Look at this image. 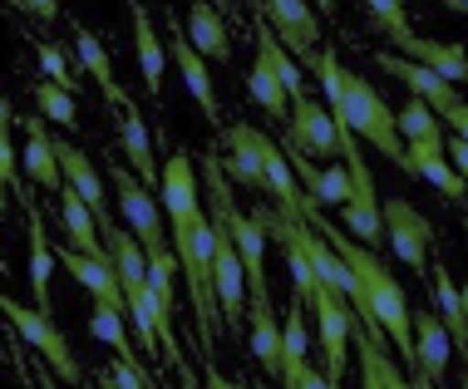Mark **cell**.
<instances>
[{
    "label": "cell",
    "instance_id": "1",
    "mask_svg": "<svg viewBox=\"0 0 468 389\" xmlns=\"http://www.w3.org/2000/svg\"><path fill=\"white\" fill-rule=\"evenodd\" d=\"M311 227L335 247L340 261H346L350 271H356V300H350V310L365 321V331H370L375 341H389L404 360H410V370H414V310H410V300H404L399 276L385 267V257H379L375 247L346 237V227L325 222L321 212L311 217Z\"/></svg>",
    "mask_w": 468,
    "mask_h": 389
},
{
    "label": "cell",
    "instance_id": "2",
    "mask_svg": "<svg viewBox=\"0 0 468 389\" xmlns=\"http://www.w3.org/2000/svg\"><path fill=\"white\" fill-rule=\"evenodd\" d=\"M306 65L315 69V79L325 84V109L335 114L340 129H350L356 138H370V143L379 148V158H389L399 173H410V178H414L410 143L399 138V114L385 104V99H379L375 84H370V79H360L356 69L340 65L335 49H315Z\"/></svg>",
    "mask_w": 468,
    "mask_h": 389
},
{
    "label": "cell",
    "instance_id": "3",
    "mask_svg": "<svg viewBox=\"0 0 468 389\" xmlns=\"http://www.w3.org/2000/svg\"><path fill=\"white\" fill-rule=\"evenodd\" d=\"M0 310H5L10 331H16L20 341L30 345L35 355H40L45 365L55 370L65 384H80V380H84L80 360H74V350H69V341H65V331L55 325V316H49V310H40V306L30 310V306H20L16 296H5V300H0Z\"/></svg>",
    "mask_w": 468,
    "mask_h": 389
},
{
    "label": "cell",
    "instance_id": "4",
    "mask_svg": "<svg viewBox=\"0 0 468 389\" xmlns=\"http://www.w3.org/2000/svg\"><path fill=\"white\" fill-rule=\"evenodd\" d=\"M109 183H113V193H119V212L129 217V232L144 242V252L148 257L173 252L168 232H163V217H158V203L148 197V183L138 178V173H129V168H109Z\"/></svg>",
    "mask_w": 468,
    "mask_h": 389
},
{
    "label": "cell",
    "instance_id": "5",
    "mask_svg": "<svg viewBox=\"0 0 468 389\" xmlns=\"http://www.w3.org/2000/svg\"><path fill=\"white\" fill-rule=\"evenodd\" d=\"M379 212H385V237L395 247V257L424 281V271H434V261H429V237H434L429 217L414 203H404V197H385Z\"/></svg>",
    "mask_w": 468,
    "mask_h": 389
},
{
    "label": "cell",
    "instance_id": "6",
    "mask_svg": "<svg viewBox=\"0 0 468 389\" xmlns=\"http://www.w3.org/2000/svg\"><path fill=\"white\" fill-rule=\"evenodd\" d=\"M453 355V335L439 310H414V389H439L449 374Z\"/></svg>",
    "mask_w": 468,
    "mask_h": 389
},
{
    "label": "cell",
    "instance_id": "7",
    "mask_svg": "<svg viewBox=\"0 0 468 389\" xmlns=\"http://www.w3.org/2000/svg\"><path fill=\"white\" fill-rule=\"evenodd\" d=\"M271 148L276 143L257 129V123H232V129H227V158H222L227 178L251 187V193H267V158H271Z\"/></svg>",
    "mask_w": 468,
    "mask_h": 389
},
{
    "label": "cell",
    "instance_id": "8",
    "mask_svg": "<svg viewBox=\"0 0 468 389\" xmlns=\"http://www.w3.org/2000/svg\"><path fill=\"white\" fill-rule=\"evenodd\" d=\"M315 316H321V345H325V380H331L340 389V380H346V345H350V331H356V316L346 310V296H335L331 286H315L311 296Z\"/></svg>",
    "mask_w": 468,
    "mask_h": 389
},
{
    "label": "cell",
    "instance_id": "9",
    "mask_svg": "<svg viewBox=\"0 0 468 389\" xmlns=\"http://www.w3.org/2000/svg\"><path fill=\"white\" fill-rule=\"evenodd\" d=\"M218 310H222V325L227 335H237L247 325V310H251V291H247V267L237 257V242L227 232H218Z\"/></svg>",
    "mask_w": 468,
    "mask_h": 389
},
{
    "label": "cell",
    "instance_id": "10",
    "mask_svg": "<svg viewBox=\"0 0 468 389\" xmlns=\"http://www.w3.org/2000/svg\"><path fill=\"white\" fill-rule=\"evenodd\" d=\"M286 158H291V168H296V178H301V187L321 203V212L325 207H346L350 197H356V178H350V168H346V158L340 163H325V168H315V163L306 158V148H296L286 138Z\"/></svg>",
    "mask_w": 468,
    "mask_h": 389
},
{
    "label": "cell",
    "instance_id": "11",
    "mask_svg": "<svg viewBox=\"0 0 468 389\" xmlns=\"http://www.w3.org/2000/svg\"><path fill=\"white\" fill-rule=\"evenodd\" d=\"M375 65L385 69L389 79H404V84H410V99H424V104L439 109V114H449V109L459 104V84H449L444 74H434L429 65H420V59H410V55H385V49H379Z\"/></svg>",
    "mask_w": 468,
    "mask_h": 389
},
{
    "label": "cell",
    "instance_id": "12",
    "mask_svg": "<svg viewBox=\"0 0 468 389\" xmlns=\"http://www.w3.org/2000/svg\"><path fill=\"white\" fill-rule=\"evenodd\" d=\"M286 138H291L296 148H306L311 158H340V123H335L331 109H321L311 94L291 104V129H286Z\"/></svg>",
    "mask_w": 468,
    "mask_h": 389
},
{
    "label": "cell",
    "instance_id": "13",
    "mask_svg": "<svg viewBox=\"0 0 468 389\" xmlns=\"http://www.w3.org/2000/svg\"><path fill=\"white\" fill-rule=\"evenodd\" d=\"M261 10H267V25L276 30L282 45H291L301 59L315 55V45H321V16H315V5H306V0H261Z\"/></svg>",
    "mask_w": 468,
    "mask_h": 389
},
{
    "label": "cell",
    "instance_id": "14",
    "mask_svg": "<svg viewBox=\"0 0 468 389\" xmlns=\"http://www.w3.org/2000/svg\"><path fill=\"white\" fill-rule=\"evenodd\" d=\"M20 133H25V148H20V163L25 173H30L35 187H45V193H65V168H59V148L55 138L45 133V119H16Z\"/></svg>",
    "mask_w": 468,
    "mask_h": 389
},
{
    "label": "cell",
    "instance_id": "15",
    "mask_svg": "<svg viewBox=\"0 0 468 389\" xmlns=\"http://www.w3.org/2000/svg\"><path fill=\"white\" fill-rule=\"evenodd\" d=\"M59 222H65V237L74 247V252H84V257H94V261H104V267H113V252H109V242H104V227H99V217H94V207L84 203L74 187H65L59 193Z\"/></svg>",
    "mask_w": 468,
    "mask_h": 389
},
{
    "label": "cell",
    "instance_id": "16",
    "mask_svg": "<svg viewBox=\"0 0 468 389\" xmlns=\"http://www.w3.org/2000/svg\"><path fill=\"white\" fill-rule=\"evenodd\" d=\"M173 65H178L183 74V84H187V94H193V104L202 109V119H212L218 123L222 119V109H218V89H212V74H207V59L197 55V45L183 35V25L173 20Z\"/></svg>",
    "mask_w": 468,
    "mask_h": 389
},
{
    "label": "cell",
    "instance_id": "17",
    "mask_svg": "<svg viewBox=\"0 0 468 389\" xmlns=\"http://www.w3.org/2000/svg\"><path fill=\"white\" fill-rule=\"evenodd\" d=\"M55 148H59V168H65V183L94 207L99 227L109 232L113 222H109V203H104V178H99V168L90 163V153H84V148H74L69 138H55Z\"/></svg>",
    "mask_w": 468,
    "mask_h": 389
},
{
    "label": "cell",
    "instance_id": "18",
    "mask_svg": "<svg viewBox=\"0 0 468 389\" xmlns=\"http://www.w3.org/2000/svg\"><path fill=\"white\" fill-rule=\"evenodd\" d=\"M59 267H65L74 281L99 300V306H123V310H129V296H123V281H119V271H113V267H104V261H94L84 252H74V247H59Z\"/></svg>",
    "mask_w": 468,
    "mask_h": 389
},
{
    "label": "cell",
    "instance_id": "19",
    "mask_svg": "<svg viewBox=\"0 0 468 389\" xmlns=\"http://www.w3.org/2000/svg\"><path fill=\"white\" fill-rule=\"evenodd\" d=\"M399 138L410 143V163L439 158L444 153V119H439V109H429L424 99H410L399 109Z\"/></svg>",
    "mask_w": 468,
    "mask_h": 389
},
{
    "label": "cell",
    "instance_id": "20",
    "mask_svg": "<svg viewBox=\"0 0 468 389\" xmlns=\"http://www.w3.org/2000/svg\"><path fill=\"white\" fill-rule=\"evenodd\" d=\"M187 40H193L197 55L212 59V65H227V59H232V40H227V25H222L212 0H193V5H187Z\"/></svg>",
    "mask_w": 468,
    "mask_h": 389
},
{
    "label": "cell",
    "instance_id": "21",
    "mask_svg": "<svg viewBox=\"0 0 468 389\" xmlns=\"http://www.w3.org/2000/svg\"><path fill=\"white\" fill-rule=\"evenodd\" d=\"M399 55H410V59H420V65H429L434 74H444L449 84H468V55H463V45H449V40H424L420 30L410 35L404 45H395Z\"/></svg>",
    "mask_w": 468,
    "mask_h": 389
},
{
    "label": "cell",
    "instance_id": "22",
    "mask_svg": "<svg viewBox=\"0 0 468 389\" xmlns=\"http://www.w3.org/2000/svg\"><path fill=\"white\" fill-rule=\"evenodd\" d=\"M247 89H251V99H257L261 109H267L271 123H291V94H286L282 74H276V59H271L261 45H257V59H251Z\"/></svg>",
    "mask_w": 468,
    "mask_h": 389
},
{
    "label": "cell",
    "instance_id": "23",
    "mask_svg": "<svg viewBox=\"0 0 468 389\" xmlns=\"http://www.w3.org/2000/svg\"><path fill=\"white\" fill-rule=\"evenodd\" d=\"M133 40H138V69H144V84H148V99H163V69H168V55H163V40L148 20V5L133 0Z\"/></svg>",
    "mask_w": 468,
    "mask_h": 389
},
{
    "label": "cell",
    "instance_id": "24",
    "mask_svg": "<svg viewBox=\"0 0 468 389\" xmlns=\"http://www.w3.org/2000/svg\"><path fill=\"white\" fill-rule=\"evenodd\" d=\"M119 148H123V158H129V168H133L148 187H163V173H158V163H154V138H148V123H144V114H138L133 104H123Z\"/></svg>",
    "mask_w": 468,
    "mask_h": 389
},
{
    "label": "cell",
    "instance_id": "25",
    "mask_svg": "<svg viewBox=\"0 0 468 389\" xmlns=\"http://www.w3.org/2000/svg\"><path fill=\"white\" fill-rule=\"evenodd\" d=\"M251 321V355L261 360L267 380H282V350H286V316L276 310H247Z\"/></svg>",
    "mask_w": 468,
    "mask_h": 389
},
{
    "label": "cell",
    "instance_id": "26",
    "mask_svg": "<svg viewBox=\"0 0 468 389\" xmlns=\"http://www.w3.org/2000/svg\"><path fill=\"white\" fill-rule=\"evenodd\" d=\"M306 296H291V306H286V350H282V389H296L301 384V374H306Z\"/></svg>",
    "mask_w": 468,
    "mask_h": 389
},
{
    "label": "cell",
    "instance_id": "27",
    "mask_svg": "<svg viewBox=\"0 0 468 389\" xmlns=\"http://www.w3.org/2000/svg\"><path fill=\"white\" fill-rule=\"evenodd\" d=\"M30 217V291H35V306L40 310H55L49 306V276H55V252H49V232H45V217L40 207H25Z\"/></svg>",
    "mask_w": 468,
    "mask_h": 389
},
{
    "label": "cell",
    "instance_id": "28",
    "mask_svg": "<svg viewBox=\"0 0 468 389\" xmlns=\"http://www.w3.org/2000/svg\"><path fill=\"white\" fill-rule=\"evenodd\" d=\"M74 45H80V65L90 69V79H99V89H104L109 104H129V94L119 89V79H113V65H109V55H104V40L90 30V25H74Z\"/></svg>",
    "mask_w": 468,
    "mask_h": 389
},
{
    "label": "cell",
    "instance_id": "29",
    "mask_svg": "<svg viewBox=\"0 0 468 389\" xmlns=\"http://www.w3.org/2000/svg\"><path fill=\"white\" fill-rule=\"evenodd\" d=\"M429 281H434V306H439V316H444L449 325V335H453V345H468V325H463V291H459V281L449 276V267H439L434 261V271H429Z\"/></svg>",
    "mask_w": 468,
    "mask_h": 389
},
{
    "label": "cell",
    "instance_id": "30",
    "mask_svg": "<svg viewBox=\"0 0 468 389\" xmlns=\"http://www.w3.org/2000/svg\"><path fill=\"white\" fill-rule=\"evenodd\" d=\"M123 316H129L123 306H99V300H94L90 331H94V341L113 345V360H129V365H138V370H144V360L133 355V341H129V331H123Z\"/></svg>",
    "mask_w": 468,
    "mask_h": 389
},
{
    "label": "cell",
    "instance_id": "31",
    "mask_svg": "<svg viewBox=\"0 0 468 389\" xmlns=\"http://www.w3.org/2000/svg\"><path fill=\"white\" fill-rule=\"evenodd\" d=\"M350 341H356V355L365 360V365H375V374L385 380V389H414V380H404V374L395 370V360L385 355V341H375V335L365 331V321H356Z\"/></svg>",
    "mask_w": 468,
    "mask_h": 389
},
{
    "label": "cell",
    "instance_id": "32",
    "mask_svg": "<svg viewBox=\"0 0 468 389\" xmlns=\"http://www.w3.org/2000/svg\"><path fill=\"white\" fill-rule=\"evenodd\" d=\"M35 104H40V114L45 119H55L59 129H80V109H74V94L65 89V84H55V79H40L35 84Z\"/></svg>",
    "mask_w": 468,
    "mask_h": 389
},
{
    "label": "cell",
    "instance_id": "33",
    "mask_svg": "<svg viewBox=\"0 0 468 389\" xmlns=\"http://www.w3.org/2000/svg\"><path fill=\"white\" fill-rule=\"evenodd\" d=\"M414 178L434 183L444 197H453V203H463V197H468V178H463V173L449 163V153H439V158H420V163H414Z\"/></svg>",
    "mask_w": 468,
    "mask_h": 389
},
{
    "label": "cell",
    "instance_id": "34",
    "mask_svg": "<svg viewBox=\"0 0 468 389\" xmlns=\"http://www.w3.org/2000/svg\"><path fill=\"white\" fill-rule=\"evenodd\" d=\"M10 129H16V114L5 109V138H0V178H5V187H10V193H16L20 203L30 207L35 197H30V183L20 178V173H25V163H20V148L10 143Z\"/></svg>",
    "mask_w": 468,
    "mask_h": 389
},
{
    "label": "cell",
    "instance_id": "35",
    "mask_svg": "<svg viewBox=\"0 0 468 389\" xmlns=\"http://www.w3.org/2000/svg\"><path fill=\"white\" fill-rule=\"evenodd\" d=\"M370 5V16L375 25L389 35V45H404L414 35V25H410V0H365Z\"/></svg>",
    "mask_w": 468,
    "mask_h": 389
},
{
    "label": "cell",
    "instance_id": "36",
    "mask_svg": "<svg viewBox=\"0 0 468 389\" xmlns=\"http://www.w3.org/2000/svg\"><path fill=\"white\" fill-rule=\"evenodd\" d=\"M35 55H40V65H45V74H49V79H55V84H65L69 94L80 89V79H74V65L65 59V49H59V45L40 40V45H35Z\"/></svg>",
    "mask_w": 468,
    "mask_h": 389
},
{
    "label": "cell",
    "instance_id": "37",
    "mask_svg": "<svg viewBox=\"0 0 468 389\" xmlns=\"http://www.w3.org/2000/svg\"><path fill=\"white\" fill-rule=\"evenodd\" d=\"M444 153H449V163H453V168H459L463 178H468V143H463L459 133H449V138H444Z\"/></svg>",
    "mask_w": 468,
    "mask_h": 389
},
{
    "label": "cell",
    "instance_id": "38",
    "mask_svg": "<svg viewBox=\"0 0 468 389\" xmlns=\"http://www.w3.org/2000/svg\"><path fill=\"white\" fill-rule=\"evenodd\" d=\"M202 380H207V389H247V384H237V380H227V374L212 365V355H202Z\"/></svg>",
    "mask_w": 468,
    "mask_h": 389
},
{
    "label": "cell",
    "instance_id": "39",
    "mask_svg": "<svg viewBox=\"0 0 468 389\" xmlns=\"http://www.w3.org/2000/svg\"><path fill=\"white\" fill-rule=\"evenodd\" d=\"M439 119H449V129H453V133H459L463 143H468V99H459V104H453L449 114H439Z\"/></svg>",
    "mask_w": 468,
    "mask_h": 389
},
{
    "label": "cell",
    "instance_id": "40",
    "mask_svg": "<svg viewBox=\"0 0 468 389\" xmlns=\"http://www.w3.org/2000/svg\"><path fill=\"white\" fill-rule=\"evenodd\" d=\"M16 5H25L30 16H40V20H55L59 16V0H16Z\"/></svg>",
    "mask_w": 468,
    "mask_h": 389
},
{
    "label": "cell",
    "instance_id": "41",
    "mask_svg": "<svg viewBox=\"0 0 468 389\" xmlns=\"http://www.w3.org/2000/svg\"><path fill=\"white\" fill-rule=\"evenodd\" d=\"M296 389H335V384L325 380V370H311V365H306V374H301V384H296Z\"/></svg>",
    "mask_w": 468,
    "mask_h": 389
},
{
    "label": "cell",
    "instance_id": "42",
    "mask_svg": "<svg viewBox=\"0 0 468 389\" xmlns=\"http://www.w3.org/2000/svg\"><path fill=\"white\" fill-rule=\"evenodd\" d=\"M30 374H35V384H40V389H65V380H49V365H45V360H40V365L30 360Z\"/></svg>",
    "mask_w": 468,
    "mask_h": 389
},
{
    "label": "cell",
    "instance_id": "43",
    "mask_svg": "<svg viewBox=\"0 0 468 389\" xmlns=\"http://www.w3.org/2000/svg\"><path fill=\"white\" fill-rule=\"evenodd\" d=\"M360 389H385V380H379V374H375V365H365V360H360Z\"/></svg>",
    "mask_w": 468,
    "mask_h": 389
},
{
    "label": "cell",
    "instance_id": "44",
    "mask_svg": "<svg viewBox=\"0 0 468 389\" xmlns=\"http://www.w3.org/2000/svg\"><path fill=\"white\" fill-rule=\"evenodd\" d=\"M99 389H123V384H119V380H113V374H109V370H99Z\"/></svg>",
    "mask_w": 468,
    "mask_h": 389
},
{
    "label": "cell",
    "instance_id": "45",
    "mask_svg": "<svg viewBox=\"0 0 468 389\" xmlns=\"http://www.w3.org/2000/svg\"><path fill=\"white\" fill-rule=\"evenodd\" d=\"M315 10H321V16H335V0H311Z\"/></svg>",
    "mask_w": 468,
    "mask_h": 389
},
{
    "label": "cell",
    "instance_id": "46",
    "mask_svg": "<svg viewBox=\"0 0 468 389\" xmlns=\"http://www.w3.org/2000/svg\"><path fill=\"white\" fill-rule=\"evenodd\" d=\"M178 374H183V389H197V380H193V370H187V365H183Z\"/></svg>",
    "mask_w": 468,
    "mask_h": 389
},
{
    "label": "cell",
    "instance_id": "47",
    "mask_svg": "<svg viewBox=\"0 0 468 389\" xmlns=\"http://www.w3.org/2000/svg\"><path fill=\"white\" fill-rule=\"evenodd\" d=\"M463 325H468V286H463Z\"/></svg>",
    "mask_w": 468,
    "mask_h": 389
},
{
    "label": "cell",
    "instance_id": "48",
    "mask_svg": "<svg viewBox=\"0 0 468 389\" xmlns=\"http://www.w3.org/2000/svg\"><path fill=\"white\" fill-rule=\"evenodd\" d=\"M439 5H449V10H463V5H459V0H439Z\"/></svg>",
    "mask_w": 468,
    "mask_h": 389
},
{
    "label": "cell",
    "instance_id": "49",
    "mask_svg": "<svg viewBox=\"0 0 468 389\" xmlns=\"http://www.w3.org/2000/svg\"><path fill=\"white\" fill-rule=\"evenodd\" d=\"M251 389H267V380H257V384H251Z\"/></svg>",
    "mask_w": 468,
    "mask_h": 389
},
{
    "label": "cell",
    "instance_id": "50",
    "mask_svg": "<svg viewBox=\"0 0 468 389\" xmlns=\"http://www.w3.org/2000/svg\"><path fill=\"white\" fill-rule=\"evenodd\" d=\"M459 5H463V10H468V0H459Z\"/></svg>",
    "mask_w": 468,
    "mask_h": 389
},
{
    "label": "cell",
    "instance_id": "51",
    "mask_svg": "<svg viewBox=\"0 0 468 389\" xmlns=\"http://www.w3.org/2000/svg\"><path fill=\"white\" fill-rule=\"evenodd\" d=\"M222 5H227V0H222Z\"/></svg>",
    "mask_w": 468,
    "mask_h": 389
}]
</instances>
